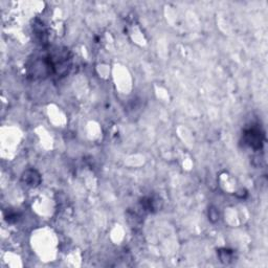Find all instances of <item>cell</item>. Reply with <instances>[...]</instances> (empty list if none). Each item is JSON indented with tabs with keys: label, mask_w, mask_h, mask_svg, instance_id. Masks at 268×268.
I'll use <instances>...</instances> for the list:
<instances>
[{
	"label": "cell",
	"mask_w": 268,
	"mask_h": 268,
	"mask_svg": "<svg viewBox=\"0 0 268 268\" xmlns=\"http://www.w3.org/2000/svg\"><path fill=\"white\" fill-rule=\"evenodd\" d=\"M245 144L254 149L261 148L262 146V133L257 128H250L244 132Z\"/></svg>",
	"instance_id": "cell-1"
}]
</instances>
